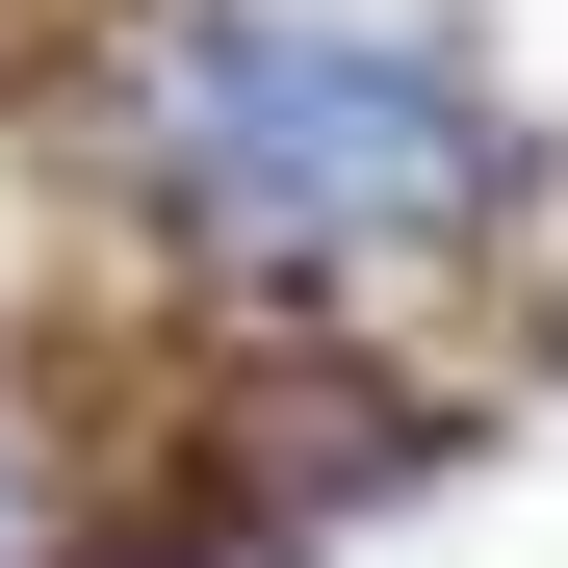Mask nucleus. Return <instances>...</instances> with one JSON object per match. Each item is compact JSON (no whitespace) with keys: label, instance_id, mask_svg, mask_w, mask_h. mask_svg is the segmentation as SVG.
Returning a JSON list of instances; mask_svg holds the SVG:
<instances>
[{"label":"nucleus","instance_id":"obj_1","mask_svg":"<svg viewBox=\"0 0 568 568\" xmlns=\"http://www.w3.org/2000/svg\"><path fill=\"white\" fill-rule=\"evenodd\" d=\"M130 155H155V207L258 258V284H336V258H414L465 181V104L414 52H336V27H207V0H155L130 27Z\"/></svg>","mask_w":568,"mask_h":568}]
</instances>
